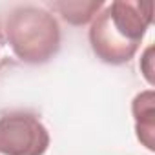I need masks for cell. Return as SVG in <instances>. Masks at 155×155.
I'll return each mask as SVG.
<instances>
[{
	"mask_svg": "<svg viewBox=\"0 0 155 155\" xmlns=\"http://www.w3.org/2000/svg\"><path fill=\"white\" fill-rule=\"evenodd\" d=\"M151 20V0H115L91 22L90 44L93 53L111 66L130 62Z\"/></svg>",
	"mask_w": 155,
	"mask_h": 155,
	"instance_id": "1",
	"label": "cell"
},
{
	"mask_svg": "<svg viewBox=\"0 0 155 155\" xmlns=\"http://www.w3.org/2000/svg\"><path fill=\"white\" fill-rule=\"evenodd\" d=\"M4 33L15 57L26 64H46L60 49L57 18L37 6L15 8L6 18Z\"/></svg>",
	"mask_w": 155,
	"mask_h": 155,
	"instance_id": "2",
	"label": "cell"
},
{
	"mask_svg": "<svg viewBox=\"0 0 155 155\" xmlns=\"http://www.w3.org/2000/svg\"><path fill=\"white\" fill-rule=\"evenodd\" d=\"M49 148V133L40 119L28 111H11L0 117V153L44 155Z\"/></svg>",
	"mask_w": 155,
	"mask_h": 155,
	"instance_id": "3",
	"label": "cell"
},
{
	"mask_svg": "<svg viewBox=\"0 0 155 155\" xmlns=\"http://www.w3.org/2000/svg\"><path fill=\"white\" fill-rule=\"evenodd\" d=\"M153 101H155V91L153 90H146L140 91L139 95H135L133 102H131V111H133V119H135V131H137V139L140 140L142 146H146L150 151L155 150V110H153Z\"/></svg>",
	"mask_w": 155,
	"mask_h": 155,
	"instance_id": "4",
	"label": "cell"
},
{
	"mask_svg": "<svg viewBox=\"0 0 155 155\" xmlns=\"http://www.w3.org/2000/svg\"><path fill=\"white\" fill-rule=\"evenodd\" d=\"M102 6H104L102 0H91V2H82V0L69 2V0H64V2H55L53 9L58 11L66 22H69L73 26H84L93 17H97L99 9Z\"/></svg>",
	"mask_w": 155,
	"mask_h": 155,
	"instance_id": "5",
	"label": "cell"
},
{
	"mask_svg": "<svg viewBox=\"0 0 155 155\" xmlns=\"http://www.w3.org/2000/svg\"><path fill=\"white\" fill-rule=\"evenodd\" d=\"M151 55H153V46H148L146 51H144V55H142V58H140V69H142L144 79L148 81L150 86L155 84V79H153V66H151L153 58H151Z\"/></svg>",
	"mask_w": 155,
	"mask_h": 155,
	"instance_id": "6",
	"label": "cell"
}]
</instances>
